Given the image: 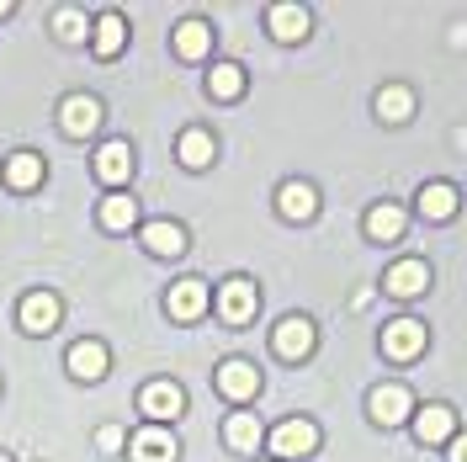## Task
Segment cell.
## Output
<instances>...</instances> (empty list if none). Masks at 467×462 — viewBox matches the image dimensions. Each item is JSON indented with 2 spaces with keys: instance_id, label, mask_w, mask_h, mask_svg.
I'll return each instance as SVG.
<instances>
[{
  "instance_id": "cell-9",
  "label": "cell",
  "mask_w": 467,
  "mask_h": 462,
  "mask_svg": "<svg viewBox=\"0 0 467 462\" xmlns=\"http://www.w3.org/2000/svg\"><path fill=\"white\" fill-rule=\"evenodd\" d=\"M22 330H27V335H54L58 330V298L54 292H27V298H22Z\"/></svg>"
},
{
  "instance_id": "cell-20",
  "label": "cell",
  "mask_w": 467,
  "mask_h": 462,
  "mask_svg": "<svg viewBox=\"0 0 467 462\" xmlns=\"http://www.w3.org/2000/svg\"><path fill=\"white\" fill-rule=\"evenodd\" d=\"M144 245L149 256H181L186 250V229L171 224V218H154V224H144Z\"/></svg>"
},
{
  "instance_id": "cell-5",
  "label": "cell",
  "mask_w": 467,
  "mask_h": 462,
  "mask_svg": "<svg viewBox=\"0 0 467 462\" xmlns=\"http://www.w3.org/2000/svg\"><path fill=\"white\" fill-rule=\"evenodd\" d=\"M139 409L149 415V425H165V420H175L186 409V394L175 383H149L144 394H139Z\"/></svg>"
},
{
  "instance_id": "cell-21",
  "label": "cell",
  "mask_w": 467,
  "mask_h": 462,
  "mask_svg": "<svg viewBox=\"0 0 467 462\" xmlns=\"http://www.w3.org/2000/svg\"><path fill=\"white\" fill-rule=\"evenodd\" d=\"M43 181V154H32V149H16L11 160H5V186H16V192H32Z\"/></svg>"
},
{
  "instance_id": "cell-2",
  "label": "cell",
  "mask_w": 467,
  "mask_h": 462,
  "mask_svg": "<svg viewBox=\"0 0 467 462\" xmlns=\"http://www.w3.org/2000/svg\"><path fill=\"white\" fill-rule=\"evenodd\" d=\"M218 394L234 399V404L255 399V394H261V367H255V362H239V356L223 362V367H218Z\"/></svg>"
},
{
  "instance_id": "cell-32",
  "label": "cell",
  "mask_w": 467,
  "mask_h": 462,
  "mask_svg": "<svg viewBox=\"0 0 467 462\" xmlns=\"http://www.w3.org/2000/svg\"><path fill=\"white\" fill-rule=\"evenodd\" d=\"M5 16H11V0H0V22H5Z\"/></svg>"
},
{
  "instance_id": "cell-11",
  "label": "cell",
  "mask_w": 467,
  "mask_h": 462,
  "mask_svg": "<svg viewBox=\"0 0 467 462\" xmlns=\"http://www.w3.org/2000/svg\"><path fill=\"white\" fill-rule=\"evenodd\" d=\"M175 457H181V446L165 425H144L133 436V462H175Z\"/></svg>"
},
{
  "instance_id": "cell-10",
  "label": "cell",
  "mask_w": 467,
  "mask_h": 462,
  "mask_svg": "<svg viewBox=\"0 0 467 462\" xmlns=\"http://www.w3.org/2000/svg\"><path fill=\"white\" fill-rule=\"evenodd\" d=\"M372 420L378 425H404L409 409H414V399H409V388H399V383H388V388H372Z\"/></svg>"
},
{
  "instance_id": "cell-22",
  "label": "cell",
  "mask_w": 467,
  "mask_h": 462,
  "mask_svg": "<svg viewBox=\"0 0 467 462\" xmlns=\"http://www.w3.org/2000/svg\"><path fill=\"white\" fill-rule=\"evenodd\" d=\"M207 48H213V27H207V22L192 16V22L175 27V54L181 58H207Z\"/></svg>"
},
{
  "instance_id": "cell-4",
  "label": "cell",
  "mask_w": 467,
  "mask_h": 462,
  "mask_svg": "<svg viewBox=\"0 0 467 462\" xmlns=\"http://www.w3.org/2000/svg\"><path fill=\"white\" fill-rule=\"evenodd\" d=\"M382 351H388L393 362H414V356L425 351V324H420V319H393V324L382 330Z\"/></svg>"
},
{
  "instance_id": "cell-18",
  "label": "cell",
  "mask_w": 467,
  "mask_h": 462,
  "mask_svg": "<svg viewBox=\"0 0 467 462\" xmlns=\"http://www.w3.org/2000/svg\"><path fill=\"white\" fill-rule=\"evenodd\" d=\"M265 27H271V37H282V43H303L308 37V11L303 5H271L265 11Z\"/></svg>"
},
{
  "instance_id": "cell-13",
  "label": "cell",
  "mask_w": 467,
  "mask_h": 462,
  "mask_svg": "<svg viewBox=\"0 0 467 462\" xmlns=\"http://www.w3.org/2000/svg\"><path fill=\"white\" fill-rule=\"evenodd\" d=\"M276 207H282V218H292V224H308V218L319 213V192H314L308 181H287V186L276 192Z\"/></svg>"
},
{
  "instance_id": "cell-31",
  "label": "cell",
  "mask_w": 467,
  "mask_h": 462,
  "mask_svg": "<svg viewBox=\"0 0 467 462\" xmlns=\"http://www.w3.org/2000/svg\"><path fill=\"white\" fill-rule=\"evenodd\" d=\"M451 462H467V436H457V441H451Z\"/></svg>"
},
{
  "instance_id": "cell-28",
  "label": "cell",
  "mask_w": 467,
  "mask_h": 462,
  "mask_svg": "<svg viewBox=\"0 0 467 462\" xmlns=\"http://www.w3.org/2000/svg\"><path fill=\"white\" fill-rule=\"evenodd\" d=\"M101 224H107V229H133V224H139V203H133V197H107V203H101Z\"/></svg>"
},
{
  "instance_id": "cell-12",
  "label": "cell",
  "mask_w": 467,
  "mask_h": 462,
  "mask_svg": "<svg viewBox=\"0 0 467 462\" xmlns=\"http://www.w3.org/2000/svg\"><path fill=\"white\" fill-rule=\"evenodd\" d=\"M96 175H101L107 186H122V181L133 175V149H128V139H112V144L96 149Z\"/></svg>"
},
{
  "instance_id": "cell-17",
  "label": "cell",
  "mask_w": 467,
  "mask_h": 462,
  "mask_svg": "<svg viewBox=\"0 0 467 462\" xmlns=\"http://www.w3.org/2000/svg\"><path fill=\"white\" fill-rule=\"evenodd\" d=\"M90 43H96V54L101 58H117L122 48H128V22H122L117 11H101L96 27H90Z\"/></svg>"
},
{
  "instance_id": "cell-7",
  "label": "cell",
  "mask_w": 467,
  "mask_h": 462,
  "mask_svg": "<svg viewBox=\"0 0 467 462\" xmlns=\"http://www.w3.org/2000/svg\"><path fill=\"white\" fill-rule=\"evenodd\" d=\"M314 341H319V335H314V324L303 314H287L276 324V356H287V362H303V356L314 351Z\"/></svg>"
},
{
  "instance_id": "cell-1",
  "label": "cell",
  "mask_w": 467,
  "mask_h": 462,
  "mask_svg": "<svg viewBox=\"0 0 467 462\" xmlns=\"http://www.w3.org/2000/svg\"><path fill=\"white\" fill-rule=\"evenodd\" d=\"M271 452L282 462L314 457V452H319V425H314V420H282V425L271 431Z\"/></svg>"
},
{
  "instance_id": "cell-6",
  "label": "cell",
  "mask_w": 467,
  "mask_h": 462,
  "mask_svg": "<svg viewBox=\"0 0 467 462\" xmlns=\"http://www.w3.org/2000/svg\"><path fill=\"white\" fill-rule=\"evenodd\" d=\"M165 309H171V319H181V324L202 319V314H207V282H202V277H186V282H175L171 298H165Z\"/></svg>"
},
{
  "instance_id": "cell-33",
  "label": "cell",
  "mask_w": 467,
  "mask_h": 462,
  "mask_svg": "<svg viewBox=\"0 0 467 462\" xmlns=\"http://www.w3.org/2000/svg\"><path fill=\"white\" fill-rule=\"evenodd\" d=\"M0 462H11V452H0Z\"/></svg>"
},
{
  "instance_id": "cell-25",
  "label": "cell",
  "mask_w": 467,
  "mask_h": 462,
  "mask_svg": "<svg viewBox=\"0 0 467 462\" xmlns=\"http://www.w3.org/2000/svg\"><path fill=\"white\" fill-rule=\"evenodd\" d=\"M223 436H229V446H234V452H255V446H261V420L239 409V415H229Z\"/></svg>"
},
{
  "instance_id": "cell-3",
  "label": "cell",
  "mask_w": 467,
  "mask_h": 462,
  "mask_svg": "<svg viewBox=\"0 0 467 462\" xmlns=\"http://www.w3.org/2000/svg\"><path fill=\"white\" fill-rule=\"evenodd\" d=\"M58 128H64L69 139H90V133L101 128V101H96V96H64Z\"/></svg>"
},
{
  "instance_id": "cell-15",
  "label": "cell",
  "mask_w": 467,
  "mask_h": 462,
  "mask_svg": "<svg viewBox=\"0 0 467 462\" xmlns=\"http://www.w3.org/2000/svg\"><path fill=\"white\" fill-rule=\"evenodd\" d=\"M69 373L80 383H101L107 377V346L101 341H75L69 346Z\"/></svg>"
},
{
  "instance_id": "cell-27",
  "label": "cell",
  "mask_w": 467,
  "mask_h": 462,
  "mask_svg": "<svg viewBox=\"0 0 467 462\" xmlns=\"http://www.w3.org/2000/svg\"><path fill=\"white\" fill-rule=\"evenodd\" d=\"M409 112H414V96H409L404 86H382L378 90V117L382 122H404Z\"/></svg>"
},
{
  "instance_id": "cell-19",
  "label": "cell",
  "mask_w": 467,
  "mask_h": 462,
  "mask_svg": "<svg viewBox=\"0 0 467 462\" xmlns=\"http://www.w3.org/2000/svg\"><path fill=\"white\" fill-rule=\"evenodd\" d=\"M404 207H393V203H382V207H372V213H367V234H372V239H378V245H399V239H404Z\"/></svg>"
},
{
  "instance_id": "cell-16",
  "label": "cell",
  "mask_w": 467,
  "mask_h": 462,
  "mask_svg": "<svg viewBox=\"0 0 467 462\" xmlns=\"http://www.w3.org/2000/svg\"><path fill=\"white\" fill-rule=\"evenodd\" d=\"M451 431H457V415L446 404H425L420 415H414V436L425 441V446H436V441H451Z\"/></svg>"
},
{
  "instance_id": "cell-23",
  "label": "cell",
  "mask_w": 467,
  "mask_h": 462,
  "mask_svg": "<svg viewBox=\"0 0 467 462\" xmlns=\"http://www.w3.org/2000/svg\"><path fill=\"white\" fill-rule=\"evenodd\" d=\"M175 154H181V165H192V171H207L218 149H213V133H202V128H186V133H181V149H175Z\"/></svg>"
},
{
  "instance_id": "cell-8",
  "label": "cell",
  "mask_w": 467,
  "mask_h": 462,
  "mask_svg": "<svg viewBox=\"0 0 467 462\" xmlns=\"http://www.w3.org/2000/svg\"><path fill=\"white\" fill-rule=\"evenodd\" d=\"M255 303H261V292H255V282H244V277L223 282V292H218V314L229 319V324H244V319L255 314Z\"/></svg>"
},
{
  "instance_id": "cell-29",
  "label": "cell",
  "mask_w": 467,
  "mask_h": 462,
  "mask_svg": "<svg viewBox=\"0 0 467 462\" xmlns=\"http://www.w3.org/2000/svg\"><path fill=\"white\" fill-rule=\"evenodd\" d=\"M54 32L64 37V43H80L90 27H86V16H80L75 5H64V11H54Z\"/></svg>"
},
{
  "instance_id": "cell-24",
  "label": "cell",
  "mask_w": 467,
  "mask_h": 462,
  "mask_svg": "<svg viewBox=\"0 0 467 462\" xmlns=\"http://www.w3.org/2000/svg\"><path fill=\"white\" fill-rule=\"evenodd\" d=\"M420 213H425V218H436V224H446V218L457 213V186H446V181H431V186L420 192Z\"/></svg>"
},
{
  "instance_id": "cell-14",
  "label": "cell",
  "mask_w": 467,
  "mask_h": 462,
  "mask_svg": "<svg viewBox=\"0 0 467 462\" xmlns=\"http://www.w3.org/2000/svg\"><path fill=\"white\" fill-rule=\"evenodd\" d=\"M382 288L393 292V298H414V292L431 288V266H425V260H399V266L382 277Z\"/></svg>"
},
{
  "instance_id": "cell-30",
  "label": "cell",
  "mask_w": 467,
  "mask_h": 462,
  "mask_svg": "<svg viewBox=\"0 0 467 462\" xmlns=\"http://www.w3.org/2000/svg\"><path fill=\"white\" fill-rule=\"evenodd\" d=\"M96 446H101V452L112 457L117 446H122V431H117V425H101V431H96Z\"/></svg>"
},
{
  "instance_id": "cell-26",
  "label": "cell",
  "mask_w": 467,
  "mask_h": 462,
  "mask_svg": "<svg viewBox=\"0 0 467 462\" xmlns=\"http://www.w3.org/2000/svg\"><path fill=\"white\" fill-rule=\"evenodd\" d=\"M207 90H213V101H234V96L244 90V69H239V64H213Z\"/></svg>"
}]
</instances>
